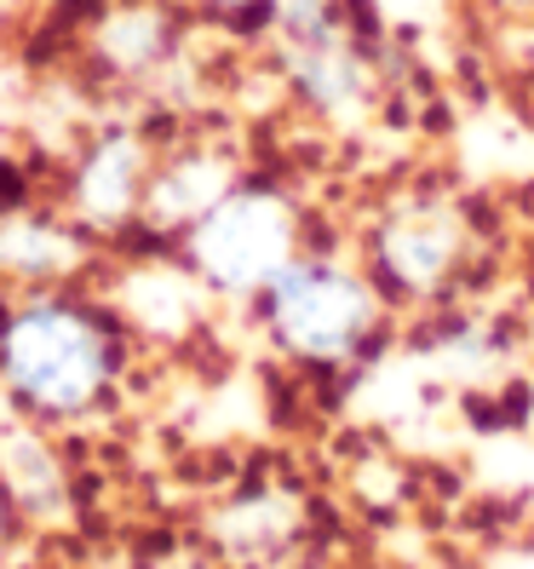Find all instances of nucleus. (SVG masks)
Returning a JSON list of instances; mask_svg holds the SVG:
<instances>
[{
	"label": "nucleus",
	"mask_w": 534,
	"mask_h": 569,
	"mask_svg": "<svg viewBox=\"0 0 534 569\" xmlns=\"http://www.w3.org/2000/svg\"><path fill=\"white\" fill-rule=\"evenodd\" d=\"M276 317L293 346L316 357H345L374 328V293L356 277L322 271V264H288L276 277Z\"/></svg>",
	"instance_id": "f257e3e1"
},
{
	"label": "nucleus",
	"mask_w": 534,
	"mask_h": 569,
	"mask_svg": "<svg viewBox=\"0 0 534 569\" xmlns=\"http://www.w3.org/2000/svg\"><path fill=\"white\" fill-rule=\"evenodd\" d=\"M460 248H465V242H460L454 213H437V208H420L414 219L391 224L385 242H380L385 271L403 282L409 293H431V288H437L454 264H460Z\"/></svg>",
	"instance_id": "f03ea898"
}]
</instances>
